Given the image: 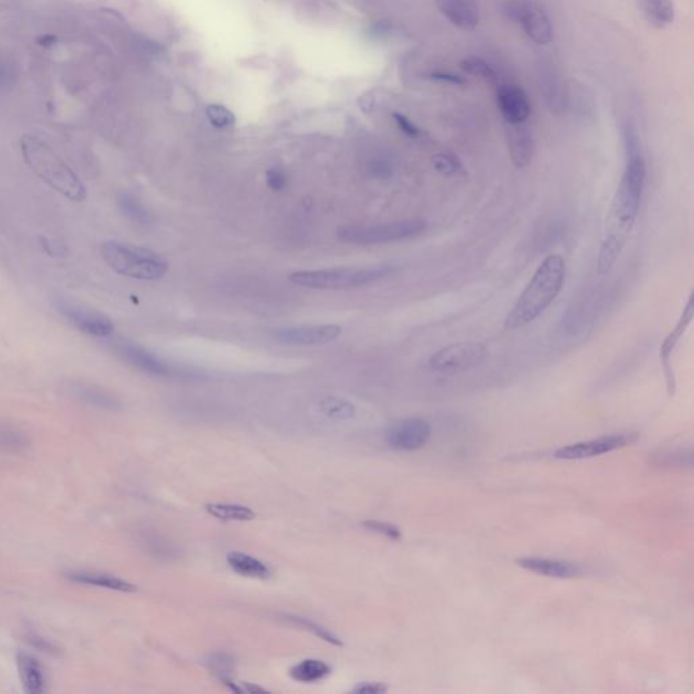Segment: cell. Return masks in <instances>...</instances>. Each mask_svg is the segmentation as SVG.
Masks as SVG:
<instances>
[{
  "instance_id": "obj_1",
  "label": "cell",
  "mask_w": 694,
  "mask_h": 694,
  "mask_svg": "<svg viewBox=\"0 0 694 694\" xmlns=\"http://www.w3.org/2000/svg\"><path fill=\"white\" fill-rule=\"evenodd\" d=\"M624 141L627 149V166L620 186L614 194L605 226L597 261L600 276L609 274L623 253L635 227L643 188L645 185V161L641 155L639 137L632 125H627L624 129Z\"/></svg>"
},
{
  "instance_id": "obj_2",
  "label": "cell",
  "mask_w": 694,
  "mask_h": 694,
  "mask_svg": "<svg viewBox=\"0 0 694 694\" xmlns=\"http://www.w3.org/2000/svg\"><path fill=\"white\" fill-rule=\"evenodd\" d=\"M565 278V263L560 255L545 258L510 309L505 319L506 330L522 328L535 321L559 296Z\"/></svg>"
},
{
  "instance_id": "obj_3",
  "label": "cell",
  "mask_w": 694,
  "mask_h": 694,
  "mask_svg": "<svg viewBox=\"0 0 694 694\" xmlns=\"http://www.w3.org/2000/svg\"><path fill=\"white\" fill-rule=\"evenodd\" d=\"M21 151L30 170L49 186L72 202H83L87 190L79 176L52 148L34 136L21 139Z\"/></svg>"
},
{
  "instance_id": "obj_4",
  "label": "cell",
  "mask_w": 694,
  "mask_h": 694,
  "mask_svg": "<svg viewBox=\"0 0 694 694\" xmlns=\"http://www.w3.org/2000/svg\"><path fill=\"white\" fill-rule=\"evenodd\" d=\"M101 254L110 268L134 280H159L169 271V262L161 255L134 244L106 241Z\"/></svg>"
},
{
  "instance_id": "obj_5",
  "label": "cell",
  "mask_w": 694,
  "mask_h": 694,
  "mask_svg": "<svg viewBox=\"0 0 694 694\" xmlns=\"http://www.w3.org/2000/svg\"><path fill=\"white\" fill-rule=\"evenodd\" d=\"M393 271V267H343V268H326V270H304L292 273L288 278L300 286L323 291H341L365 286L383 280Z\"/></svg>"
},
{
  "instance_id": "obj_6",
  "label": "cell",
  "mask_w": 694,
  "mask_h": 694,
  "mask_svg": "<svg viewBox=\"0 0 694 694\" xmlns=\"http://www.w3.org/2000/svg\"><path fill=\"white\" fill-rule=\"evenodd\" d=\"M425 229L426 221L423 220H404L372 227H343L338 231V236L346 243L371 246L406 241L422 233Z\"/></svg>"
},
{
  "instance_id": "obj_7",
  "label": "cell",
  "mask_w": 694,
  "mask_h": 694,
  "mask_svg": "<svg viewBox=\"0 0 694 694\" xmlns=\"http://www.w3.org/2000/svg\"><path fill=\"white\" fill-rule=\"evenodd\" d=\"M502 13L510 22L522 27L525 34L538 45H548L553 39V27L544 7L535 0H508Z\"/></svg>"
},
{
  "instance_id": "obj_8",
  "label": "cell",
  "mask_w": 694,
  "mask_h": 694,
  "mask_svg": "<svg viewBox=\"0 0 694 694\" xmlns=\"http://www.w3.org/2000/svg\"><path fill=\"white\" fill-rule=\"evenodd\" d=\"M487 357V347L479 342H460L442 347L434 353L428 366L440 373H451L472 368Z\"/></svg>"
},
{
  "instance_id": "obj_9",
  "label": "cell",
  "mask_w": 694,
  "mask_h": 694,
  "mask_svg": "<svg viewBox=\"0 0 694 694\" xmlns=\"http://www.w3.org/2000/svg\"><path fill=\"white\" fill-rule=\"evenodd\" d=\"M431 436V428L426 421L407 418L393 423L387 433L389 448L399 452H413L423 448Z\"/></svg>"
},
{
  "instance_id": "obj_10",
  "label": "cell",
  "mask_w": 694,
  "mask_h": 694,
  "mask_svg": "<svg viewBox=\"0 0 694 694\" xmlns=\"http://www.w3.org/2000/svg\"><path fill=\"white\" fill-rule=\"evenodd\" d=\"M59 312L67 318L81 333L93 335L98 338H105L114 331V324L105 315L93 311L90 308L71 303L67 300L57 301Z\"/></svg>"
},
{
  "instance_id": "obj_11",
  "label": "cell",
  "mask_w": 694,
  "mask_h": 694,
  "mask_svg": "<svg viewBox=\"0 0 694 694\" xmlns=\"http://www.w3.org/2000/svg\"><path fill=\"white\" fill-rule=\"evenodd\" d=\"M635 441H636L635 434H613L597 440L585 441L568 446H563L560 449H558L553 456L560 460L590 458L600 454L613 452L615 449L624 448Z\"/></svg>"
},
{
  "instance_id": "obj_12",
  "label": "cell",
  "mask_w": 694,
  "mask_h": 694,
  "mask_svg": "<svg viewBox=\"0 0 694 694\" xmlns=\"http://www.w3.org/2000/svg\"><path fill=\"white\" fill-rule=\"evenodd\" d=\"M341 334L342 328L335 324L303 326L278 330L276 333V339L283 345L291 346H315L330 343Z\"/></svg>"
},
{
  "instance_id": "obj_13",
  "label": "cell",
  "mask_w": 694,
  "mask_h": 694,
  "mask_svg": "<svg viewBox=\"0 0 694 694\" xmlns=\"http://www.w3.org/2000/svg\"><path fill=\"white\" fill-rule=\"evenodd\" d=\"M116 351L126 362L139 371L152 376H173L176 374V369L169 362L161 360L156 354L151 353L147 348L139 346L129 341H121L116 345Z\"/></svg>"
},
{
  "instance_id": "obj_14",
  "label": "cell",
  "mask_w": 694,
  "mask_h": 694,
  "mask_svg": "<svg viewBox=\"0 0 694 694\" xmlns=\"http://www.w3.org/2000/svg\"><path fill=\"white\" fill-rule=\"evenodd\" d=\"M496 105L506 124L526 122L532 113V105L526 93L514 84H502L496 90Z\"/></svg>"
},
{
  "instance_id": "obj_15",
  "label": "cell",
  "mask_w": 694,
  "mask_h": 694,
  "mask_svg": "<svg viewBox=\"0 0 694 694\" xmlns=\"http://www.w3.org/2000/svg\"><path fill=\"white\" fill-rule=\"evenodd\" d=\"M440 13L456 27L472 31L479 26L481 11L476 0H436Z\"/></svg>"
},
{
  "instance_id": "obj_16",
  "label": "cell",
  "mask_w": 694,
  "mask_h": 694,
  "mask_svg": "<svg viewBox=\"0 0 694 694\" xmlns=\"http://www.w3.org/2000/svg\"><path fill=\"white\" fill-rule=\"evenodd\" d=\"M508 154L516 167L523 169L533 159V134L526 122L506 124Z\"/></svg>"
},
{
  "instance_id": "obj_17",
  "label": "cell",
  "mask_w": 694,
  "mask_h": 694,
  "mask_svg": "<svg viewBox=\"0 0 694 694\" xmlns=\"http://www.w3.org/2000/svg\"><path fill=\"white\" fill-rule=\"evenodd\" d=\"M520 567L532 571L535 574L544 575L549 578L568 579L582 573L579 564L573 561L558 560V559H541V558H523L516 561Z\"/></svg>"
},
{
  "instance_id": "obj_18",
  "label": "cell",
  "mask_w": 694,
  "mask_h": 694,
  "mask_svg": "<svg viewBox=\"0 0 694 694\" xmlns=\"http://www.w3.org/2000/svg\"><path fill=\"white\" fill-rule=\"evenodd\" d=\"M692 319H693V298L690 297L689 301H688V304H686V307H685L683 312H682L681 319L678 321L677 327L666 336V339L660 345V350H659L660 351V361H662V365H663L665 372H666L670 392L671 391L674 392V384H675L674 383L673 369H671V365H670V357H671V353L674 351L675 346L678 345V342H680L682 335L685 333V330L690 324Z\"/></svg>"
},
{
  "instance_id": "obj_19",
  "label": "cell",
  "mask_w": 694,
  "mask_h": 694,
  "mask_svg": "<svg viewBox=\"0 0 694 694\" xmlns=\"http://www.w3.org/2000/svg\"><path fill=\"white\" fill-rule=\"evenodd\" d=\"M68 393L74 399L95 408H101L106 411H117L120 408V403L114 396L107 393L106 391L91 384L72 383L68 386Z\"/></svg>"
},
{
  "instance_id": "obj_20",
  "label": "cell",
  "mask_w": 694,
  "mask_h": 694,
  "mask_svg": "<svg viewBox=\"0 0 694 694\" xmlns=\"http://www.w3.org/2000/svg\"><path fill=\"white\" fill-rule=\"evenodd\" d=\"M69 582L72 583H79V585H87L94 588H107V590H114L121 593H134L137 588L121 579L114 575L102 574V573H91V571H69L66 574Z\"/></svg>"
},
{
  "instance_id": "obj_21",
  "label": "cell",
  "mask_w": 694,
  "mask_h": 694,
  "mask_svg": "<svg viewBox=\"0 0 694 694\" xmlns=\"http://www.w3.org/2000/svg\"><path fill=\"white\" fill-rule=\"evenodd\" d=\"M16 666L24 690L29 694L45 692V674L40 662L30 655L19 653L16 655Z\"/></svg>"
},
{
  "instance_id": "obj_22",
  "label": "cell",
  "mask_w": 694,
  "mask_h": 694,
  "mask_svg": "<svg viewBox=\"0 0 694 694\" xmlns=\"http://www.w3.org/2000/svg\"><path fill=\"white\" fill-rule=\"evenodd\" d=\"M227 563L236 574L246 578L265 580L271 576V570L265 561L259 560L243 552H229L227 555Z\"/></svg>"
},
{
  "instance_id": "obj_23",
  "label": "cell",
  "mask_w": 694,
  "mask_h": 694,
  "mask_svg": "<svg viewBox=\"0 0 694 694\" xmlns=\"http://www.w3.org/2000/svg\"><path fill=\"white\" fill-rule=\"evenodd\" d=\"M641 11L655 29H665L674 21L673 0H640Z\"/></svg>"
},
{
  "instance_id": "obj_24",
  "label": "cell",
  "mask_w": 694,
  "mask_h": 694,
  "mask_svg": "<svg viewBox=\"0 0 694 694\" xmlns=\"http://www.w3.org/2000/svg\"><path fill=\"white\" fill-rule=\"evenodd\" d=\"M289 674L294 681L315 683L327 678L331 674V668L321 659H304L296 663Z\"/></svg>"
},
{
  "instance_id": "obj_25",
  "label": "cell",
  "mask_w": 694,
  "mask_h": 694,
  "mask_svg": "<svg viewBox=\"0 0 694 694\" xmlns=\"http://www.w3.org/2000/svg\"><path fill=\"white\" fill-rule=\"evenodd\" d=\"M205 510L217 520L248 522L256 518L253 508L236 503H209L205 506Z\"/></svg>"
},
{
  "instance_id": "obj_26",
  "label": "cell",
  "mask_w": 694,
  "mask_h": 694,
  "mask_svg": "<svg viewBox=\"0 0 694 694\" xmlns=\"http://www.w3.org/2000/svg\"><path fill=\"white\" fill-rule=\"evenodd\" d=\"M117 202L121 212L132 221L139 224H148L151 221V213L148 212L147 208L134 194L121 193Z\"/></svg>"
},
{
  "instance_id": "obj_27",
  "label": "cell",
  "mask_w": 694,
  "mask_h": 694,
  "mask_svg": "<svg viewBox=\"0 0 694 694\" xmlns=\"http://www.w3.org/2000/svg\"><path fill=\"white\" fill-rule=\"evenodd\" d=\"M30 441L26 434L13 426L0 425V451L9 453H19L29 448Z\"/></svg>"
},
{
  "instance_id": "obj_28",
  "label": "cell",
  "mask_w": 694,
  "mask_h": 694,
  "mask_svg": "<svg viewBox=\"0 0 694 694\" xmlns=\"http://www.w3.org/2000/svg\"><path fill=\"white\" fill-rule=\"evenodd\" d=\"M285 618L291 623L296 624L297 627L304 628L307 629L308 632L313 633L316 638H319L321 640L327 641L333 645H342L343 643L342 640L333 633L330 629H327L326 627H323L321 624L309 620V618H306V617H301V615H292V614H286Z\"/></svg>"
},
{
  "instance_id": "obj_29",
  "label": "cell",
  "mask_w": 694,
  "mask_h": 694,
  "mask_svg": "<svg viewBox=\"0 0 694 694\" xmlns=\"http://www.w3.org/2000/svg\"><path fill=\"white\" fill-rule=\"evenodd\" d=\"M461 68L468 75L481 78L483 81L494 83L498 79V74L491 64L478 56H468L461 61Z\"/></svg>"
},
{
  "instance_id": "obj_30",
  "label": "cell",
  "mask_w": 694,
  "mask_h": 694,
  "mask_svg": "<svg viewBox=\"0 0 694 694\" xmlns=\"http://www.w3.org/2000/svg\"><path fill=\"white\" fill-rule=\"evenodd\" d=\"M321 410L323 414L333 419H351L356 414V408L351 403L335 398V396H327L321 401Z\"/></svg>"
},
{
  "instance_id": "obj_31",
  "label": "cell",
  "mask_w": 694,
  "mask_h": 694,
  "mask_svg": "<svg viewBox=\"0 0 694 694\" xmlns=\"http://www.w3.org/2000/svg\"><path fill=\"white\" fill-rule=\"evenodd\" d=\"M433 166L438 173L446 176H464L467 174L463 161L451 152H441L433 156Z\"/></svg>"
},
{
  "instance_id": "obj_32",
  "label": "cell",
  "mask_w": 694,
  "mask_h": 694,
  "mask_svg": "<svg viewBox=\"0 0 694 694\" xmlns=\"http://www.w3.org/2000/svg\"><path fill=\"white\" fill-rule=\"evenodd\" d=\"M206 665L211 668V670H213L214 674H217L220 680H223V678H228L235 668V658L226 653H216L209 655V658L206 659Z\"/></svg>"
},
{
  "instance_id": "obj_33",
  "label": "cell",
  "mask_w": 694,
  "mask_h": 694,
  "mask_svg": "<svg viewBox=\"0 0 694 694\" xmlns=\"http://www.w3.org/2000/svg\"><path fill=\"white\" fill-rule=\"evenodd\" d=\"M206 117L209 122L213 125L214 128L218 129H226L235 124V116L233 113L223 105H209L206 109Z\"/></svg>"
},
{
  "instance_id": "obj_34",
  "label": "cell",
  "mask_w": 694,
  "mask_h": 694,
  "mask_svg": "<svg viewBox=\"0 0 694 694\" xmlns=\"http://www.w3.org/2000/svg\"><path fill=\"white\" fill-rule=\"evenodd\" d=\"M363 528H366L368 530H371L373 533L381 534V535L387 537L389 540H393V541H399L401 538V532L399 528H396L392 523L383 522V520H366V522H363Z\"/></svg>"
},
{
  "instance_id": "obj_35",
  "label": "cell",
  "mask_w": 694,
  "mask_h": 694,
  "mask_svg": "<svg viewBox=\"0 0 694 694\" xmlns=\"http://www.w3.org/2000/svg\"><path fill=\"white\" fill-rule=\"evenodd\" d=\"M144 547H146V550H147L149 555L152 556H156V558H164V559H171L174 553V548L171 544H169L167 541H161V538H155V537H147L144 541H143Z\"/></svg>"
},
{
  "instance_id": "obj_36",
  "label": "cell",
  "mask_w": 694,
  "mask_h": 694,
  "mask_svg": "<svg viewBox=\"0 0 694 694\" xmlns=\"http://www.w3.org/2000/svg\"><path fill=\"white\" fill-rule=\"evenodd\" d=\"M368 173L372 178L386 181L393 175V164L388 159L376 158L368 163Z\"/></svg>"
},
{
  "instance_id": "obj_37",
  "label": "cell",
  "mask_w": 694,
  "mask_h": 694,
  "mask_svg": "<svg viewBox=\"0 0 694 694\" xmlns=\"http://www.w3.org/2000/svg\"><path fill=\"white\" fill-rule=\"evenodd\" d=\"M393 120L396 122L398 128L401 129L403 134L406 136H408L410 139H419L422 136V132L421 129L415 125L413 121L410 119H407L406 116H403L401 113H395L393 114Z\"/></svg>"
},
{
  "instance_id": "obj_38",
  "label": "cell",
  "mask_w": 694,
  "mask_h": 694,
  "mask_svg": "<svg viewBox=\"0 0 694 694\" xmlns=\"http://www.w3.org/2000/svg\"><path fill=\"white\" fill-rule=\"evenodd\" d=\"M267 186L270 187L273 191H281L283 187L286 186L288 176L280 169H268L266 173Z\"/></svg>"
},
{
  "instance_id": "obj_39",
  "label": "cell",
  "mask_w": 694,
  "mask_h": 694,
  "mask_svg": "<svg viewBox=\"0 0 694 694\" xmlns=\"http://www.w3.org/2000/svg\"><path fill=\"white\" fill-rule=\"evenodd\" d=\"M431 79L434 81H442V83H446V84H453V86H463L466 84V79L457 74H452V72H443V71H437V72H433L431 74Z\"/></svg>"
},
{
  "instance_id": "obj_40",
  "label": "cell",
  "mask_w": 694,
  "mask_h": 694,
  "mask_svg": "<svg viewBox=\"0 0 694 694\" xmlns=\"http://www.w3.org/2000/svg\"><path fill=\"white\" fill-rule=\"evenodd\" d=\"M387 690V686L380 683V682H362V683H358V686L354 688V692L361 694L386 693Z\"/></svg>"
},
{
  "instance_id": "obj_41",
  "label": "cell",
  "mask_w": 694,
  "mask_h": 694,
  "mask_svg": "<svg viewBox=\"0 0 694 694\" xmlns=\"http://www.w3.org/2000/svg\"><path fill=\"white\" fill-rule=\"evenodd\" d=\"M42 248L45 250L46 254H49L51 256H64L67 254V248H66L64 244L52 241V239H46V238H42Z\"/></svg>"
},
{
  "instance_id": "obj_42",
  "label": "cell",
  "mask_w": 694,
  "mask_h": 694,
  "mask_svg": "<svg viewBox=\"0 0 694 694\" xmlns=\"http://www.w3.org/2000/svg\"><path fill=\"white\" fill-rule=\"evenodd\" d=\"M29 643L31 645H34L36 648L41 650V651H45V653H49V654H56V647H54V644L49 640H45L41 636L30 635L29 636Z\"/></svg>"
},
{
  "instance_id": "obj_43",
  "label": "cell",
  "mask_w": 694,
  "mask_h": 694,
  "mask_svg": "<svg viewBox=\"0 0 694 694\" xmlns=\"http://www.w3.org/2000/svg\"><path fill=\"white\" fill-rule=\"evenodd\" d=\"M54 41H56V39H54V37H51V36H46V37H44V39H42V41H41V42H42L41 45H44V46H49V45H52V44H54Z\"/></svg>"
}]
</instances>
